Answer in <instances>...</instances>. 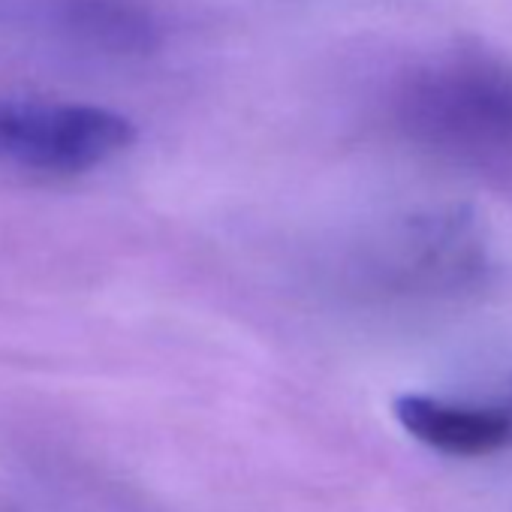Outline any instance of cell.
Returning a JSON list of instances; mask_svg holds the SVG:
<instances>
[{"instance_id": "cell-3", "label": "cell", "mask_w": 512, "mask_h": 512, "mask_svg": "<svg viewBox=\"0 0 512 512\" xmlns=\"http://www.w3.org/2000/svg\"><path fill=\"white\" fill-rule=\"evenodd\" d=\"M136 142L130 118L79 103L0 97V163L28 172L76 175Z\"/></svg>"}, {"instance_id": "cell-1", "label": "cell", "mask_w": 512, "mask_h": 512, "mask_svg": "<svg viewBox=\"0 0 512 512\" xmlns=\"http://www.w3.org/2000/svg\"><path fill=\"white\" fill-rule=\"evenodd\" d=\"M395 130L422 154L512 190V67L461 49L407 70L392 97Z\"/></svg>"}, {"instance_id": "cell-5", "label": "cell", "mask_w": 512, "mask_h": 512, "mask_svg": "<svg viewBox=\"0 0 512 512\" xmlns=\"http://www.w3.org/2000/svg\"><path fill=\"white\" fill-rule=\"evenodd\" d=\"M500 407H503V413H506V416H509V422H512V395H509Z\"/></svg>"}, {"instance_id": "cell-2", "label": "cell", "mask_w": 512, "mask_h": 512, "mask_svg": "<svg viewBox=\"0 0 512 512\" xmlns=\"http://www.w3.org/2000/svg\"><path fill=\"white\" fill-rule=\"evenodd\" d=\"M362 275L395 296L446 299L485 281L488 247L470 214L425 211L404 217L368 244Z\"/></svg>"}, {"instance_id": "cell-4", "label": "cell", "mask_w": 512, "mask_h": 512, "mask_svg": "<svg viewBox=\"0 0 512 512\" xmlns=\"http://www.w3.org/2000/svg\"><path fill=\"white\" fill-rule=\"evenodd\" d=\"M395 419L419 443L446 455H488L512 443V422L500 404H461L434 395H401Z\"/></svg>"}]
</instances>
